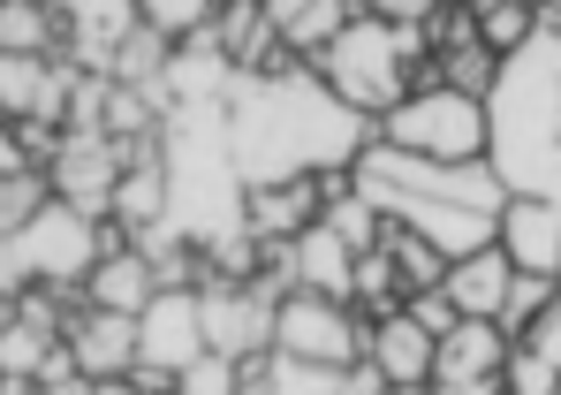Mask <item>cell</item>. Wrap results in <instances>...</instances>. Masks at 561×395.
Instances as JSON below:
<instances>
[{
  "instance_id": "obj_1",
  "label": "cell",
  "mask_w": 561,
  "mask_h": 395,
  "mask_svg": "<svg viewBox=\"0 0 561 395\" xmlns=\"http://www.w3.org/2000/svg\"><path fill=\"white\" fill-rule=\"evenodd\" d=\"M228 137H236V168L243 183H296V176H342L365 160L379 137L373 114H357L311 61H274L236 77L228 92Z\"/></svg>"
},
{
  "instance_id": "obj_2",
  "label": "cell",
  "mask_w": 561,
  "mask_h": 395,
  "mask_svg": "<svg viewBox=\"0 0 561 395\" xmlns=\"http://www.w3.org/2000/svg\"><path fill=\"white\" fill-rule=\"evenodd\" d=\"M357 191L373 198L379 221L394 228H417L425 244H440L448 259L501 244V205L508 183L485 168V160H417V153H394V145H365V160L350 168Z\"/></svg>"
},
{
  "instance_id": "obj_3",
  "label": "cell",
  "mask_w": 561,
  "mask_h": 395,
  "mask_svg": "<svg viewBox=\"0 0 561 395\" xmlns=\"http://www.w3.org/2000/svg\"><path fill=\"white\" fill-rule=\"evenodd\" d=\"M485 168L508 198H561V23H539L485 92Z\"/></svg>"
},
{
  "instance_id": "obj_4",
  "label": "cell",
  "mask_w": 561,
  "mask_h": 395,
  "mask_svg": "<svg viewBox=\"0 0 561 395\" xmlns=\"http://www.w3.org/2000/svg\"><path fill=\"white\" fill-rule=\"evenodd\" d=\"M160 168H168V228L183 244H220L243 221V168L228 137V99H183L160 114Z\"/></svg>"
},
{
  "instance_id": "obj_5",
  "label": "cell",
  "mask_w": 561,
  "mask_h": 395,
  "mask_svg": "<svg viewBox=\"0 0 561 395\" xmlns=\"http://www.w3.org/2000/svg\"><path fill=\"white\" fill-rule=\"evenodd\" d=\"M334 92L350 99L357 114H387V106H402V99L417 92V84H433V46H425V31L417 23H379V15H357L319 61H311Z\"/></svg>"
},
{
  "instance_id": "obj_6",
  "label": "cell",
  "mask_w": 561,
  "mask_h": 395,
  "mask_svg": "<svg viewBox=\"0 0 561 395\" xmlns=\"http://www.w3.org/2000/svg\"><path fill=\"white\" fill-rule=\"evenodd\" d=\"M122 244L114 221H92L77 205H38L8 244H0V296H23V290H84L92 267Z\"/></svg>"
},
{
  "instance_id": "obj_7",
  "label": "cell",
  "mask_w": 561,
  "mask_h": 395,
  "mask_svg": "<svg viewBox=\"0 0 561 395\" xmlns=\"http://www.w3.org/2000/svg\"><path fill=\"white\" fill-rule=\"evenodd\" d=\"M379 145L417 153V160H485V99L417 84L402 106L379 114Z\"/></svg>"
},
{
  "instance_id": "obj_8",
  "label": "cell",
  "mask_w": 561,
  "mask_h": 395,
  "mask_svg": "<svg viewBox=\"0 0 561 395\" xmlns=\"http://www.w3.org/2000/svg\"><path fill=\"white\" fill-rule=\"evenodd\" d=\"M274 350L304 358V365H342L350 373V365H365V312L319 290H280Z\"/></svg>"
},
{
  "instance_id": "obj_9",
  "label": "cell",
  "mask_w": 561,
  "mask_h": 395,
  "mask_svg": "<svg viewBox=\"0 0 561 395\" xmlns=\"http://www.w3.org/2000/svg\"><path fill=\"white\" fill-rule=\"evenodd\" d=\"M205 350L251 365L274 350V319H280V290L274 282H205Z\"/></svg>"
},
{
  "instance_id": "obj_10",
  "label": "cell",
  "mask_w": 561,
  "mask_h": 395,
  "mask_svg": "<svg viewBox=\"0 0 561 395\" xmlns=\"http://www.w3.org/2000/svg\"><path fill=\"white\" fill-rule=\"evenodd\" d=\"M190 358H205V296L197 290H160L137 312V373L183 381Z\"/></svg>"
},
{
  "instance_id": "obj_11",
  "label": "cell",
  "mask_w": 561,
  "mask_h": 395,
  "mask_svg": "<svg viewBox=\"0 0 561 395\" xmlns=\"http://www.w3.org/2000/svg\"><path fill=\"white\" fill-rule=\"evenodd\" d=\"M508 350L516 342L501 335V319H463L456 335H440L425 395H508Z\"/></svg>"
},
{
  "instance_id": "obj_12",
  "label": "cell",
  "mask_w": 561,
  "mask_h": 395,
  "mask_svg": "<svg viewBox=\"0 0 561 395\" xmlns=\"http://www.w3.org/2000/svg\"><path fill=\"white\" fill-rule=\"evenodd\" d=\"M122 145L106 137V129H69L61 137V153H54V168H46V183H54V198L61 205H77V213H92V221H106L114 213V183H122Z\"/></svg>"
},
{
  "instance_id": "obj_13",
  "label": "cell",
  "mask_w": 561,
  "mask_h": 395,
  "mask_svg": "<svg viewBox=\"0 0 561 395\" xmlns=\"http://www.w3.org/2000/svg\"><path fill=\"white\" fill-rule=\"evenodd\" d=\"M69 99H77V61H61V54H0V114L8 122L69 129Z\"/></svg>"
},
{
  "instance_id": "obj_14",
  "label": "cell",
  "mask_w": 561,
  "mask_h": 395,
  "mask_svg": "<svg viewBox=\"0 0 561 395\" xmlns=\"http://www.w3.org/2000/svg\"><path fill=\"white\" fill-rule=\"evenodd\" d=\"M145 31L137 0H61V61L114 77V54Z\"/></svg>"
},
{
  "instance_id": "obj_15",
  "label": "cell",
  "mask_w": 561,
  "mask_h": 395,
  "mask_svg": "<svg viewBox=\"0 0 561 395\" xmlns=\"http://www.w3.org/2000/svg\"><path fill=\"white\" fill-rule=\"evenodd\" d=\"M433 358H440V335H433V327H417L402 304L365 319V365H373L379 381H394L402 395H425V388H433Z\"/></svg>"
},
{
  "instance_id": "obj_16",
  "label": "cell",
  "mask_w": 561,
  "mask_h": 395,
  "mask_svg": "<svg viewBox=\"0 0 561 395\" xmlns=\"http://www.w3.org/2000/svg\"><path fill=\"white\" fill-rule=\"evenodd\" d=\"M84 365V381H122L137 373V312H106V304H77L69 335H61Z\"/></svg>"
},
{
  "instance_id": "obj_17",
  "label": "cell",
  "mask_w": 561,
  "mask_h": 395,
  "mask_svg": "<svg viewBox=\"0 0 561 395\" xmlns=\"http://www.w3.org/2000/svg\"><path fill=\"white\" fill-rule=\"evenodd\" d=\"M501 251L516 274H554L561 282V198H508L501 205Z\"/></svg>"
},
{
  "instance_id": "obj_18",
  "label": "cell",
  "mask_w": 561,
  "mask_h": 395,
  "mask_svg": "<svg viewBox=\"0 0 561 395\" xmlns=\"http://www.w3.org/2000/svg\"><path fill=\"white\" fill-rule=\"evenodd\" d=\"M319 213H327L319 176H296V183H259V191L243 198V221H251V236H259V244H288V236H304Z\"/></svg>"
},
{
  "instance_id": "obj_19",
  "label": "cell",
  "mask_w": 561,
  "mask_h": 395,
  "mask_svg": "<svg viewBox=\"0 0 561 395\" xmlns=\"http://www.w3.org/2000/svg\"><path fill=\"white\" fill-rule=\"evenodd\" d=\"M266 23H274L280 54H296V61H319L350 23H357V8L350 0H266Z\"/></svg>"
},
{
  "instance_id": "obj_20",
  "label": "cell",
  "mask_w": 561,
  "mask_h": 395,
  "mask_svg": "<svg viewBox=\"0 0 561 395\" xmlns=\"http://www.w3.org/2000/svg\"><path fill=\"white\" fill-rule=\"evenodd\" d=\"M440 290L456 296V312L463 319H501V304L516 290V259L501 251V244H485V251H463L456 267H448V282Z\"/></svg>"
},
{
  "instance_id": "obj_21",
  "label": "cell",
  "mask_w": 561,
  "mask_h": 395,
  "mask_svg": "<svg viewBox=\"0 0 561 395\" xmlns=\"http://www.w3.org/2000/svg\"><path fill=\"white\" fill-rule=\"evenodd\" d=\"M152 296H160V274H152L145 244H129V236L99 259L92 282H84V304H106V312H145Z\"/></svg>"
},
{
  "instance_id": "obj_22",
  "label": "cell",
  "mask_w": 561,
  "mask_h": 395,
  "mask_svg": "<svg viewBox=\"0 0 561 395\" xmlns=\"http://www.w3.org/2000/svg\"><path fill=\"white\" fill-rule=\"evenodd\" d=\"M122 236H145V228H168V168L160 153L152 160H129L122 183H114V213H106Z\"/></svg>"
},
{
  "instance_id": "obj_23",
  "label": "cell",
  "mask_w": 561,
  "mask_h": 395,
  "mask_svg": "<svg viewBox=\"0 0 561 395\" xmlns=\"http://www.w3.org/2000/svg\"><path fill=\"white\" fill-rule=\"evenodd\" d=\"M342 388V365H304V358H251L243 365V395H334Z\"/></svg>"
},
{
  "instance_id": "obj_24",
  "label": "cell",
  "mask_w": 561,
  "mask_h": 395,
  "mask_svg": "<svg viewBox=\"0 0 561 395\" xmlns=\"http://www.w3.org/2000/svg\"><path fill=\"white\" fill-rule=\"evenodd\" d=\"M379 251L394 259V274H402V296H410V290H440V282H448V267H456L440 244H425L417 228H394V221L379 228Z\"/></svg>"
},
{
  "instance_id": "obj_25",
  "label": "cell",
  "mask_w": 561,
  "mask_h": 395,
  "mask_svg": "<svg viewBox=\"0 0 561 395\" xmlns=\"http://www.w3.org/2000/svg\"><path fill=\"white\" fill-rule=\"evenodd\" d=\"M0 54H61V8L0 0Z\"/></svg>"
},
{
  "instance_id": "obj_26",
  "label": "cell",
  "mask_w": 561,
  "mask_h": 395,
  "mask_svg": "<svg viewBox=\"0 0 561 395\" xmlns=\"http://www.w3.org/2000/svg\"><path fill=\"white\" fill-rule=\"evenodd\" d=\"M470 23H478V38L508 61V54L547 23V8H539V0H470Z\"/></svg>"
},
{
  "instance_id": "obj_27",
  "label": "cell",
  "mask_w": 561,
  "mask_h": 395,
  "mask_svg": "<svg viewBox=\"0 0 561 395\" xmlns=\"http://www.w3.org/2000/svg\"><path fill=\"white\" fill-rule=\"evenodd\" d=\"M493 77H501V54H493L485 38H463V46L433 54V84H448V92L485 99V92H493Z\"/></svg>"
},
{
  "instance_id": "obj_28",
  "label": "cell",
  "mask_w": 561,
  "mask_h": 395,
  "mask_svg": "<svg viewBox=\"0 0 561 395\" xmlns=\"http://www.w3.org/2000/svg\"><path fill=\"white\" fill-rule=\"evenodd\" d=\"M137 15H145V31H160V38H197V31H213V15H220V0H137Z\"/></svg>"
},
{
  "instance_id": "obj_29",
  "label": "cell",
  "mask_w": 561,
  "mask_h": 395,
  "mask_svg": "<svg viewBox=\"0 0 561 395\" xmlns=\"http://www.w3.org/2000/svg\"><path fill=\"white\" fill-rule=\"evenodd\" d=\"M554 290H561L554 274H516V290H508V304H501V335L524 342V335L539 327V312L554 304Z\"/></svg>"
},
{
  "instance_id": "obj_30",
  "label": "cell",
  "mask_w": 561,
  "mask_h": 395,
  "mask_svg": "<svg viewBox=\"0 0 561 395\" xmlns=\"http://www.w3.org/2000/svg\"><path fill=\"white\" fill-rule=\"evenodd\" d=\"M38 205H54V183H46V168H31V176H0V244L38 213Z\"/></svg>"
},
{
  "instance_id": "obj_31",
  "label": "cell",
  "mask_w": 561,
  "mask_h": 395,
  "mask_svg": "<svg viewBox=\"0 0 561 395\" xmlns=\"http://www.w3.org/2000/svg\"><path fill=\"white\" fill-rule=\"evenodd\" d=\"M175 395H243V365L236 358H220V350H205V358H190Z\"/></svg>"
},
{
  "instance_id": "obj_32",
  "label": "cell",
  "mask_w": 561,
  "mask_h": 395,
  "mask_svg": "<svg viewBox=\"0 0 561 395\" xmlns=\"http://www.w3.org/2000/svg\"><path fill=\"white\" fill-rule=\"evenodd\" d=\"M402 312H410L417 327H433V335H456V327H463V312H456V296H448V290H410V296H402Z\"/></svg>"
},
{
  "instance_id": "obj_33",
  "label": "cell",
  "mask_w": 561,
  "mask_h": 395,
  "mask_svg": "<svg viewBox=\"0 0 561 395\" xmlns=\"http://www.w3.org/2000/svg\"><path fill=\"white\" fill-rule=\"evenodd\" d=\"M524 350H531V358H547V365L561 373V290H554V304L539 312V327L524 335Z\"/></svg>"
},
{
  "instance_id": "obj_34",
  "label": "cell",
  "mask_w": 561,
  "mask_h": 395,
  "mask_svg": "<svg viewBox=\"0 0 561 395\" xmlns=\"http://www.w3.org/2000/svg\"><path fill=\"white\" fill-rule=\"evenodd\" d=\"M357 15H379V23H425L440 0H350Z\"/></svg>"
},
{
  "instance_id": "obj_35",
  "label": "cell",
  "mask_w": 561,
  "mask_h": 395,
  "mask_svg": "<svg viewBox=\"0 0 561 395\" xmlns=\"http://www.w3.org/2000/svg\"><path fill=\"white\" fill-rule=\"evenodd\" d=\"M0 176H31V153H23V129L0 114Z\"/></svg>"
},
{
  "instance_id": "obj_36",
  "label": "cell",
  "mask_w": 561,
  "mask_h": 395,
  "mask_svg": "<svg viewBox=\"0 0 561 395\" xmlns=\"http://www.w3.org/2000/svg\"><path fill=\"white\" fill-rule=\"evenodd\" d=\"M334 395H402V388H394V381H379L373 365H350V373H342V388H334Z\"/></svg>"
},
{
  "instance_id": "obj_37",
  "label": "cell",
  "mask_w": 561,
  "mask_h": 395,
  "mask_svg": "<svg viewBox=\"0 0 561 395\" xmlns=\"http://www.w3.org/2000/svg\"><path fill=\"white\" fill-rule=\"evenodd\" d=\"M539 8H547V23H561V0H539Z\"/></svg>"
},
{
  "instance_id": "obj_38",
  "label": "cell",
  "mask_w": 561,
  "mask_h": 395,
  "mask_svg": "<svg viewBox=\"0 0 561 395\" xmlns=\"http://www.w3.org/2000/svg\"><path fill=\"white\" fill-rule=\"evenodd\" d=\"M137 395H175V388H137Z\"/></svg>"
},
{
  "instance_id": "obj_39",
  "label": "cell",
  "mask_w": 561,
  "mask_h": 395,
  "mask_svg": "<svg viewBox=\"0 0 561 395\" xmlns=\"http://www.w3.org/2000/svg\"><path fill=\"white\" fill-rule=\"evenodd\" d=\"M440 8H470V0H440Z\"/></svg>"
},
{
  "instance_id": "obj_40",
  "label": "cell",
  "mask_w": 561,
  "mask_h": 395,
  "mask_svg": "<svg viewBox=\"0 0 561 395\" xmlns=\"http://www.w3.org/2000/svg\"><path fill=\"white\" fill-rule=\"evenodd\" d=\"M0 381H8V373H0Z\"/></svg>"
}]
</instances>
